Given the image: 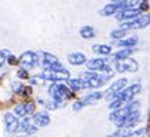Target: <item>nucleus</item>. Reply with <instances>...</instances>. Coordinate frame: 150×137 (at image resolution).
<instances>
[{
  "label": "nucleus",
  "instance_id": "12",
  "mask_svg": "<svg viewBox=\"0 0 150 137\" xmlns=\"http://www.w3.org/2000/svg\"><path fill=\"white\" fill-rule=\"evenodd\" d=\"M126 84H127V80L126 79H120V80H117V81H115V83L112 84L110 90L107 91V100H113L116 94L123 90Z\"/></svg>",
  "mask_w": 150,
  "mask_h": 137
},
{
  "label": "nucleus",
  "instance_id": "11",
  "mask_svg": "<svg viewBox=\"0 0 150 137\" xmlns=\"http://www.w3.org/2000/svg\"><path fill=\"white\" fill-rule=\"evenodd\" d=\"M140 119H142V117H140V113H139V112H132V113L127 114L126 119L117 126V127H119V129H130V127H133V126L136 124Z\"/></svg>",
  "mask_w": 150,
  "mask_h": 137
},
{
  "label": "nucleus",
  "instance_id": "24",
  "mask_svg": "<svg viewBox=\"0 0 150 137\" xmlns=\"http://www.w3.org/2000/svg\"><path fill=\"white\" fill-rule=\"evenodd\" d=\"M93 52L99 53V54H103V56H107V54L112 53V47L107 44H94L93 46Z\"/></svg>",
  "mask_w": 150,
  "mask_h": 137
},
{
  "label": "nucleus",
  "instance_id": "33",
  "mask_svg": "<svg viewBox=\"0 0 150 137\" xmlns=\"http://www.w3.org/2000/svg\"><path fill=\"white\" fill-rule=\"evenodd\" d=\"M147 9H149V3H147V1H144V3H142V4H140V10H147Z\"/></svg>",
  "mask_w": 150,
  "mask_h": 137
},
{
  "label": "nucleus",
  "instance_id": "35",
  "mask_svg": "<svg viewBox=\"0 0 150 137\" xmlns=\"http://www.w3.org/2000/svg\"><path fill=\"white\" fill-rule=\"evenodd\" d=\"M17 137H24V136H17Z\"/></svg>",
  "mask_w": 150,
  "mask_h": 137
},
{
  "label": "nucleus",
  "instance_id": "17",
  "mask_svg": "<svg viewBox=\"0 0 150 137\" xmlns=\"http://www.w3.org/2000/svg\"><path fill=\"white\" fill-rule=\"evenodd\" d=\"M67 84H69V89L71 91H77V90H83L87 86V83L84 81L83 79H69L67 80Z\"/></svg>",
  "mask_w": 150,
  "mask_h": 137
},
{
  "label": "nucleus",
  "instance_id": "5",
  "mask_svg": "<svg viewBox=\"0 0 150 137\" xmlns=\"http://www.w3.org/2000/svg\"><path fill=\"white\" fill-rule=\"evenodd\" d=\"M83 77H84L83 80L87 83V86L92 89H97L106 83V79L100 73H96V71H86V73H83Z\"/></svg>",
  "mask_w": 150,
  "mask_h": 137
},
{
  "label": "nucleus",
  "instance_id": "23",
  "mask_svg": "<svg viewBox=\"0 0 150 137\" xmlns=\"http://www.w3.org/2000/svg\"><path fill=\"white\" fill-rule=\"evenodd\" d=\"M117 11H119L117 4H116V3H110V4L104 6L103 9L100 10V14H102V16H112V14H115Z\"/></svg>",
  "mask_w": 150,
  "mask_h": 137
},
{
  "label": "nucleus",
  "instance_id": "16",
  "mask_svg": "<svg viewBox=\"0 0 150 137\" xmlns=\"http://www.w3.org/2000/svg\"><path fill=\"white\" fill-rule=\"evenodd\" d=\"M33 121L39 127H46L50 123V117H49V114L46 112H39V113H36L33 116Z\"/></svg>",
  "mask_w": 150,
  "mask_h": 137
},
{
  "label": "nucleus",
  "instance_id": "8",
  "mask_svg": "<svg viewBox=\"0 0 150 137\" xmlns=\"http://www.w3.org/2000/svg\"><path fill=\"white\" fill-rule=\"evenodd\" d=\"M33 112H35V103L33 102H26L23 104H19L17 107H14V113L17 117H26Z\"/></svg>",
  "mask_w": 150,
  "mask_h": 137
},
{
  "label": "nucleus",
  "instance_id": "27",
  "mask_svg": "<svg viewBox=\"0 0 150 137\" xmlns=\"http://www.w3.org/2000/svg\"><path fill=\"white\" fill-rule=\"evenodd\" d=\"M109 107H110V109L115 112V110H117V109H122V107H123V103L120 102V100H117V99H116V100H113V102H110Z\"/></svg>",
  "mask_w": 150,
  "mask_h": 137
},
{
  "label": "nucleus",
  "instance_id": "10",
  "mask_svg": "<svg viewBox=\"0 0 150 137\" xmlns=\"http://www.w3.org/2000/svg\"><path fill=\"white\" fill-rule=\"evenodd\" d=\"M37 59H39V63H40L42 66H45L46 68L52 67L53 64L59 63L56 56H53V54H50V53H46V52H40V53H37Z\"/></svg>",
  "mask_w": 150,
  "mask_h": 137
},
{
  "label": "nucleus",
  "instance_id": "22",
  "mask_svg": "<svg viewBox=\"0 0 150 137\" xmlns=\"http://www.w3.org/2000/svg\"><path fill=\"white\" fill-rule=\"evenodd\" d=\"M137 43V37L136 36H133V37H129V39H122V40H119V47H125V49H132L133 46Z\"/></svg>",
  "mask_w": 150,
  "mask_h": 137
},
{
  "label": "nucleus",
  "instance_id": "19",
  "mask_svg": "<svg viewBox=\"0 0 150 137\" xmlns=\"http://www.w3.org/2000/svg\"><path fill=\"white\" fill-rule=\"evenodd\" d=\"M132 53H133V49H122V50H119L117 53H115V54L112 56V60H113V61L125 60V59H129V57L132 56Z\"/></svg>",
  "mask_w": 150,
  "mask_h": 137
},
{
  "label": "nucleus",
  "instance_id": "32",
  "mask_svg": "<svg viewBox=\"0 0 150 137\" xmlns=\"http://www.w3.org/2000/svg\"><path fill=\"white\" fill-rule=\"evenodd\" d=\"M7 61H9L10 64H17V59H16L14 56H12V54L7 57Z\"/></svg>",
  "mask_w": 150,
  "mask_h": 137
},
{
  "label": "nucleus",
  "instance_id": "31",
  "mask_svg": "<svg viewBox=\"0 0 150 137\" xmlns=\"http://www.w3.org/2000/svg\"><path fill=\"white\" fill-rule=\"evenodd\" d=\"M107 137H132V136H129V134H125V133H113V134H110V136H107Z\"/></svg>",
  "mask_w": 150,
  "mask_h": 137
},
{
  "label": "nucleus",
  "instance_id": "21",
  "mask_svg": "<svg viewBox=\"0 0 150 137\" xmlns=\"http://www.w3.org/2000/svg\"><path fill=\"white\" fill-rule=\"evenodd\" d=\"M102 97H103V93L96 91V93H90V94L86 96L84 99H81V102H83V104H93V103H96L97 100H100Z\"/></svg>",
  "mask_w": 150,
  "mask_h": 137
},
{
  "label": "nucleus",
  "instance_id": "7",
  "mask_svg": "<svg viewBox=\"0 0 150 137\" xmlns=\"http://www.w3.org/2000/svg\"><path fill=\"white\" fill-rule=\"evenodd\" d=\"M116 63V70L120 71V73H125V71H137L139 64L136 60L133 59H125V60H119V61H115Z\"/></svg>",
  "mask_w": 150,
  "mask_h": 137
},
{
  "label": "nucleus",
  "instance_id": "2",
  "mask_svg": "<svg viewBox=\"0 0 150 137\" xmlns=\"http://www.w3.org/2000/svg\"><path fill=\"white\" fill-rule=\"evenodd\" d=\"M40 79L47 80V81H62V80H69L70 74H69V70H66V68H62V70L45 68L40 73Z\"/></svg>",
  "mask_w": 150,
  "mask_h": 137
},
{
  "label": "nucleus",
  "instance_id": "28",
  "mask_svg": "<svg viewBox=\"0 0 150 137\" xmlns=\"http://www.w3.org/2000/svg\"><path fill=\"white\" fill-rule=\"evenodd\" d=\"M125 34H126V32H125V30H120V29H119V30H113V32L110 33V36H112L113 39H120V40H122Z\"/></svg>",
  "mask_w": 150,
  "mask_h": 137
},
{
  "label": "nucleus",
  "instance_id": "18",
  "mask_svg": "<svg viewBox=\"0 0 150 137\" xmlns=\"http://www.w3.org/2000/svg\"><path fill=\"white\" fill-rule=\"evenodd\" d=\"M67 59H69L70 64H74V66H80L86 63V56L81 53H70Z\"/></svg>",
  "mask_w": 150,
  "mask_h": 137
},
{
  "label": "nucleus",
  "instance_id": "3",
  "mask_svg": "<svg viewBox=\"0 0 150 137\" xmlns=\"http://www.w3.org/2000/svg\"><path fill=\"white\" fill-rule=\"evenodd\" d=\"M17 63L20 64L22 70L29 71V70H32L39 63V59H37V54L33 53V52H26V53H23L20 56V59L17 60Z\"/></svg>",
  "mask_w": 150,
  "mask_h": 137
},
{
  "label": "nucleus",
  "instance_id": "1",
  "mask_svg": "<svg viewBox=\"0 0 150 137\" xmlns=\"http://www.w3.org/2000/svg\"><path fill=\"white\" fill-rule=\"evenodd\" d=\"M49 91H50V96H52L53 102L59 103V104H64V100L71 99L74 96V93L70 90L67 86H64L62 83H53L50 86Z\"/></svg>",
  "mask_w": 150,
  "mask_h": 137
},
{
  "label": "nucleus",
  "instance_id": "26",
  "mask_svg": "<svg viewBox=\"0 0 150 137\" xmlns=\"http://www.w3.org/2000/svg\"><path fill=\"white\" fill-rule=\"evenodd\" d=\"M9 56H10V52L9 50H0V67L4 64V61L7 60Z\"/></svg>",
  "mask_w": 150,
  "mask_h": 137
},
{
  "label": "nucleus",
  "instance_id": "29",
  "mask_svg": "<svg viewBox=\"0 0 150 137\" xmlns=\"http://www.w3.org/2000/svg\"><path fill=\"white\" fill-rule=\"evenodd\" d=\"M83 106H84V104H83V102H81V100H79V102H76L74 104H73V110H76V112H77V110H80Z\"/></svg>",
  "mask_w": 150,
  "mask_h": 137
},
{
  "label": "nucleus",
  "instance_id": "15",
  "mask_svg": "<svg viewBox=\"0 0 150 137\" xmlns=\"http://www.w3.org/2000/svg\"><path fill=\"white\" fill-rule=\"evenodd\" d=\"M140 16V11L139 9H126V10H120L117 14V19L119 20H134Z\"/></svg>",
  "mask_w": 150,
  "mask_h": 137
},
{
  "label": "nucleus",
  "instance_id": "13",
  "mask_svg": "<svg viewBox=\"0 0 150 137\" xmlns=\"http://www.w3.org/2000/svg\"><path fill=\"white\" fill-rule=\"evenodd\" d=\"M4 124H6V130L9 133H14L19 130V120L16 116H13L12 113L4 114Z\"/></svg>",
  "mask_w": 150,
  "mask_h": 137
},
{
  "label": "nucleus",
  "instance_id": "9",
  "mask_svg": "<svg viewBox=\"0 0 150 137\" xmlns=\"http://www.w3.org/2000/svg\"><path fill=\"white\" fill-rule=\"evenodd\" d=\"M129 113H132V110L129 109V106H125V107H122V109H117V110H115L113 113L110 114V120L112 121H115L116 126H119L125 119H126V116Z\"/></svg>",
  "mask_w": 150,
  "mask_h": 137
},
{
  "label": "nucleus",
  "instance_id": "25",
  "mask_svg": "<svg viewBox=\"0 0 150 137\" xmlns=\"http://www.w3.org/2000/svg\"><path fill=\"white\" fill-rule=\"evenodd\" d=\"M80 36L83 39H93L96 36V30L92 26H83L80 29Z\"/></svg>",
  "mask_w": 150,
  "mask_h": 137
},
{
  "label": "nucleus",
  "instance_id": "34",
  "mask_svg": "<svg viewBox=\"0 0 150 137\" xmlns=\"http://www.w3.org/2000/svg\"><path fill=\"white\" fill-rule=\"evenodd\" d=\"M37 80H39V77H33V79H30V81H32L33 84H36V83H39Z\"/></svg>",
  "mask_w": 150,
  "mask_h": 137
},
{
  "label": "nucleus",
  "instance_id": "4",
  "mask_svg": "<svg viewBox=\"0 0 150 137\" xmlns=\"http://www.w3.org/2000/svg\"><path fill=\"white\" fill-rule=\"evenodd\" d=\"M140 90H142L140 84H133V86H130L126 90H122L120 93H117L113 100L117 99V100H120L123 104H125V103H132V99H133L137 93H140ZM113 100H112V102H113Z\"/></svg>",
  "mask_w": 150,
  "mask_h": 137
},
{
  "label": "nucleus",
  "instance_id": "20",
  "mask_svg": "<svg viewBox=\"0 0 150 137\" xmlns=\"http://www.w3.org/2000/svg\"><path fill=\"white\" fill-rule=\"evenodd\" d=\"M19 129H22L23 131H26L27 134H33V133H36L37 131V127H36L30 120H23L22 123H19Z\"/></svg>",
  "mask_w": 150,
  "mask_h": 137
},
{
  "label": "nucleus",
  "instance_id": "6",
  "mask_svg": "<svg viewBox=\"0 0 150 137\" xmlns=\"http://www.w3.org/2000/svg\"><path fill=\"white\" fill-rule=\"evenodd\" d=\"M149 20H150V16L146 14L143 17H139V19H134L132 22H127V23H123L120 24V30H132V29H143L149 24Z\"/></svg>",
  "mask_w": 150,
  "mask_h": 137
},
{
  "label": "nucleus",
  "instance_id": "30",
  "mask_svg": "<svg viewBox=\"0 0 150 137\" xmlns=\"http://www.w3.org/2000/svg\"><path fill=\"white\" fill-rule=\"evenodd\" d=\"M17 77H20V79H29V73L24 71V70H20V71L17 73Z\"/></svg>",
  "mask_w": 150,
  "mask_h": 137
},
{
  "label": "nucleus",
  "instance_id": "14",
  "mask_svg": "<svg viewBox=\"0 0 150 137\" xmlns=\"http://www.w3.org/2000/svg\"><path fill=\"white\" fill-rule=\"evenodd\" d=\"M86 66L87 68L90 70V71H102L106 66H107V61H106V59H92V60H89V61H86Z\"/></svg>",
  "mask_w": 150,
  "mask_h": 137
}]
</instances>
